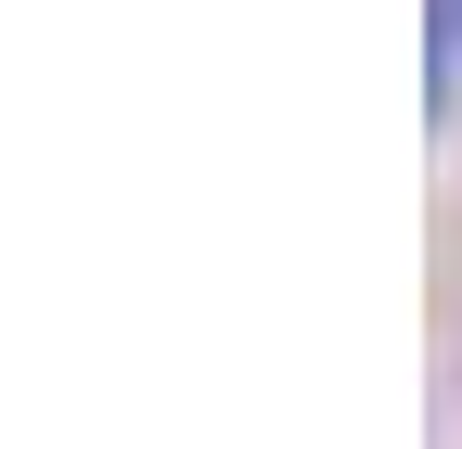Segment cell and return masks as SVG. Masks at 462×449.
I'll list each match as a JSON object with an SVG mask.
<instances>
[{"instance_id":"cell-1","label":"cell","mask_w":462,"mask_h":449,"mask_svg":"<svg viewBox=\"0 0 462 449\" xmlns=\"http://www.w3.org/2000/svg\"><path fill=\"white\" fill-rule=\"evenodd\" d=\"M462 78V0H437V90Z\"/></svg>"}]
</instances>
